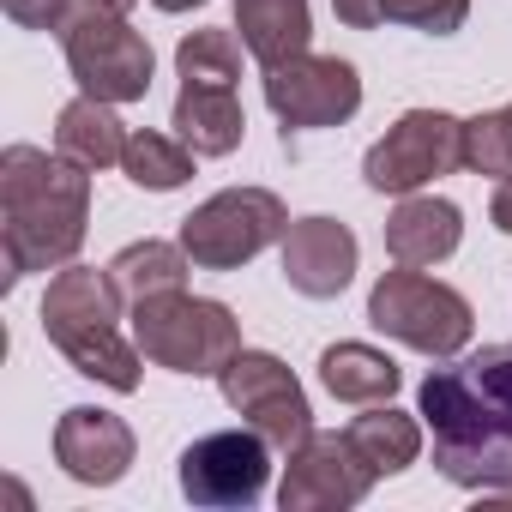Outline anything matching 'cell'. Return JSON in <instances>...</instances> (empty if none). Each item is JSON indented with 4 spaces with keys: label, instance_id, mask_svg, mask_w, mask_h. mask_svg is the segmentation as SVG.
Returning <instances> with one entry per match:
<instances>
[{
    "label": "cell",
    "instance_id": "obj_1",
    "mask_svg": "<svg viewBox=\"0 0 512 512\" xmlns=\"http://www.w3.org/2000/svg\"><path fill=\"white\" fill-rule=\"evenodd\" d=\"M416 416L434 428V470L458 488H512V338L482 344L458 368H434L416 392Z\"/></svg>",
    "mask_w": 512,
    "mask_h": 512
},
{
    "label": "cell",
    "instance_id": "obj_2",
    "mask_svg": "<svg viewBox=\"0 0 512 512\" xmlns=\"http://www.w3.org/2000/svg\"><path fill=\"white\" fill-rule=\"evenodd\" d=\"M91 223V169L73 157H49L37 145L0 151V253H7V290L31 272H61L85 247Z\"/></svg>",
    "mask_w": 512,
    "mask_h": 512
},
{
    "label": "cell",
    "instance_id": "obj_3",
    "mask_svg": "<svg viewBox=\"0 0 512 512\" xmlns=\"http://www.w3.org/2000/svg\"><path fill=\"white\" fill-rule=\"evenodd\" d=\"M121 290L109 266H61L43 290V338L97 386L109 392H139V362L145 350L121 338Z\"/></svg>",
    "mask_w": 512,
    "mask_h": 512
},
{
    "label": "cell",
    "instance_id": "obj_4",
    "mask_svg": "<svg viewBox=\"0 0 512 512\" xmlns=\"http://www.w3.org/2000/svg\"><path fill=\"white\" fill-rule=\"evenodd\" d=\"M133 344L145 350V362L169 368V374H193V380H217L235 356H241V320L235 308L211 302V296H151L133 308Z\"/></svg>",
    "mask_w": 512,
    "mask_h": 512
},
{
    "label": "cell",
    "instance_id": "obj_5",
    "mask_svg": "<svg viewBox=\"0 0 512 512\" xmlns=\"http://www.w3.org/2000/svg\"><path fill=\"white\" fill-rule=\"evenodd\" d=\"M368 326H374L380 338L416 350V356L446 362V356H458V350L470 344L476 314H470V302H464L452 284L428 278L422 266H392V272H380V284L368 290Z\"/></svg>",
    "mask_w": 512,
    "mask_h": 512
},
{
    "label": "cell",
    "instance_id": "obj_6",
    "mask_svg": "<svg viewBox=\"0 0 512 512\" xmlns=\"http://www.w3.org/2000/svg\"><path fill=\"white\" fill-rule=\"evenodd\" d=\"M290 211L272 187H223L181 217V247L199 272H241L253 253L284 241Z\"/></svg>",
    "mask_w": 512,
    "mask_h": 512
},
{
    "label": "cell",
    "instance_id": "obj_7",
    "mask_svg": "<svg viewBox=\"0 0 512 512\" xmlns=\"http://www.w3.org/2000/svg\"><path fill=\"white\" fill-rule=\"evenodd\" d=\"M61 49H67V73L79 79L85 97H103V103H145L151 73H157V55H151V43L127 25V13L91 0V7L61 31Z\"/></svg>",
    "mask_w": 512,
    "mask_h": 512
},
{
    "label": "cell",
    "instance_id": "obj_8",
    "mask_svg": "<svg viewBox=\"0 0 512 512\" xmlns=\"http://www.w3.org/2000/svg\"><path fill=\"white\" fill-rule=\"evenodd\" d=\"M464 169V121L446 109H404L362 157V181L374 193H422L428 181Z\"/></svg>",
    "mask_w": 512,
    "mask_h": 512
},
{
    "label": "cell",
    "instance_id": "obj_9",
    "mask_svg": "<svg viewBox=\"0 0 512 512\" xmlns=\"http://www.w3.org/2000/svg\"><path fill=\"white\" fill-rule=\"evenodd\" d=\"M217 392L223 404L247 422V428H260L284 458L314 434V410H308V392L296 380V368L272 350H241L223 374H217Z\"/></svg>",
    "mask_w": 512,
    "mask_h": 512
},
{
    "label": "cell",
    "instance_id": "obj_10",
    "mask_svg": "<svg viewBox=\"0 0 512 512\" xmlns=\"http://www.w3.org/2000/svg\"><path fill=\"white\" fill-rule=\"evenodd\" d=\"M266 109L284 121L290 133H320V127H344L362 109V73L338 55H290L278 67H266Z\"/></svg>",
    "mask_w": 512,
    "mask_h": 512
},
{
    "label": "cell",
    "instance_id": "obj_11",
    "mask_svg": "<svg viewBox=\"0 0 512 512\" xmlns=\"http://www.w3.org/2000/svg\"><path fill=\"white\" fill-rule=\"evenodd\" d=\"M272 482V440L260 428H217L181 452V494L193 506H253Z\"/></svg>",
    "mask_w": 512,
    "mask_h": 512
},
{
    "label": "cell",
    "instance_id": "obj_12",
    "mask_svg": "<svg viewBox=\"0 0 512 512\" xmlns=\"http://www.w3.org/2000/svg\"><path fill=\"white\" fill-rule=\"evenodd\" d=\"M380 476L362 464V452L350 446V434H308L290 464H284V482H278V506L284 512H350L368 500Z\"/></svg>",
    "mask_w": 512,
    "mask_h": 512
},
{
    "label": "cell",
    "instance_id": "obj_13",
    "mask_svg": "<svg viewBox=\"0 0 512 512\" xmlns=\"http://www.w3.org/2000/svg\"><path fill=\"white\" fill-rule=\"evenodd\" d=\"M133 452H139V440H133V428L115 410L73 404L55 422V464L73 482H85V488H115L133 470Z\"/></svg>",
    "mask_w": 512,
    "mask_h": 512
},
{
    "label": "cell",
    "instance_id": "obj_14",
    "mask_svg": "<svg viewBox=\"0 0 512 512\" xmlns=\"http://www.w3.org/2000/svg\"><path fill=\"white\" fill-rule=\"evenodd\" d=\"M356 278V229L338 217H296L284 229V284L308 302L344 296Z\"/></svg>",
    "mask_w": 512,
    "mask_h": 512
},
{
    "label": "cell",
    "instance_id": "obj_15",
    "mask_svg": "<svg viewBox=\"0 0 512 512\" xmlns=\"http://www.w3.org/2000/svg\"><path fill=\"white\" fill-rule=\"evenodd\" d=\"M464 241V211L434 193H404L398 211L386 217V253L392 266H440Z\"/></svg>",
    "mask_w": 512,
    "mask_h": 512
},
{
    "label": "cell",
    "instance_id": "obj_16",
    "mask_svg": "<svg viewBox=\"0 0 512 512\" xmlns=\"http://www.w3.org/2000/svg\"><path fill=\"white\" fill-rule=\"evenodd\" d=\"M169 127L193 145V157H229L247 133V115L235 103V85H181Z\"/></svg>",
    "mask_w": 512,
    "mask_h": 512
},
{
    "label": "cell",
    "instance_id": "obj_17",
    "mask_svg": "<svg viewBox=\"0 0 512 512\" xmlns=\"http://www.w3.org/2000/svg\"><path fill=\"white\" fill-rule=\"evenodd\" d=\"M235 31L260 67H278L290 55H308L314 7L308 0H235Z\"/></svg>",
    "mask_w": 512,
    "mask_h": 512
},
{
    "label": "cell",
    "instance_id": "obj_18",
    "mask_svg": "<svg viewBox=\"0 0 512 512\" xmlns=\"http://www.w3.org/2000/svg\"><path fill=\"white\" fill-rule=\"evenodd\" d=\"M320 386H326L338 404H356V410H362V404H392V392L404 386V374H398V362H392L386 350L344 338V344L320 350Z\"/></svg>",
    "mask_w": 512,
    "mask_h": 512
},
{
    "label": "cell",
    "instance_id": "obj_19",
    "mask_svg": "<svg viewBox=\"0 0 512 512\" xmlns=\"http://www.w3.org/2000/svg\"><path fill=\"white\" fill-rule=\"evenodd\" d=\"M55 151L73 157V163H85V169H109V163H121V157H127V127H121L115 103L79 91V97L55 115Z\"/></svg>",
    "mask_w": 512,
    "mask_h": 512
},
{
    "label": "cell",
    "instance_id": "obj_20",
    "mask_svg": "<svg viewBox=\"0 0 512 512\" xmlns=\"http://www.w3.org/2000/svg\"><path fill=\"white\" fill-rule=\"evenodd\" d=\"M187 247L181 241H157V235H145V241H127L115 260H109V278H115V290H121V302L127 308H139V302H151V296H169V290H187Z\"/></svg>",
    "mask_w": 512,
    "mask_h": 512
},
{
    "label": "cell",
    "instance_id": "obj_21",
    "mask_svg": "<svg viewBox=\"0 0 512 512\" xmlns=\"http://www.w3.org/2000/svg\"><path fill=\"white\" fill-rule=\"evenodd\" d=\"M344 434L374 476H398L422 458V422L410 410H392V404H362V416Z\"/></svg>",
    "mask_w": 512,
    "mask_h": 512
},
{
    "label": "cell",
    "instance_id": "obj_22",
    "mask_svg": "<svg viewBox=\"0 0 512 512\" xmlns=\"http://www.w3.org/2000/svg\"><path fill=\"white\" fill-rule=\"evenodd\" d=\"M121 169H127V181L145 187V193H175V187L193 181V145L139 127V133H127V157H121Z\"/></svg>",
    "mask_w": 512,
    "mask_h": 512
},
{
    "label": "cell",
    "instance_id": "obj_23",
    "mask_svg": "<svg viewBox=\"0 0 512 512\" xmlns=\"http://www.w3.org/2000/svg\"><path fill=\"white\" fill-rule=\"evenodd\" d=\"M241 49L247 43L235 31H193L175 49V73H181V85H235L241 79Z\"/></svg>",
    "mask_w": 512,
    "mask_h": 512
},
{
    "label": "cell",
    "instance_id": "obj_24",
    "mask_svg": "<svg viewBox=\"0 0 512 512\" xmlns=\"http://www.w3.org/2000/svg\"><path fill=\"white\" fill-rule=\"evenodd\" d=\"M464 169L470 175H500V181L512 175V139L500 127V109L464 121Z\"/></svg>",
    "mask_w": 512,
    "mask_h": 512
},
{
    "label": "cell",
    "instance_id": "obj_25",
    "mask_svg": "<svg viewBox=\"0 0 512 512\" xmlns=\"http://www.w3.org/2000/svg\"><path fill=\"white\" fill-rule=\"evenodd\" d=\"M470 19V0H386V25H410L422 37H452Z\"/></svg>",
    "mask_w": 512,
    "mask_h": 512
},
{
    "label": "cell",
    "instance_id": "obj_26",
    "mask_svg": "<svg viewBox=\"0 0 512 512\" xmlns=\"http://www.w3.org/2000/svg\"><path fill=\"white\" fill-rule=\"evenodd\" d=\"M91 7V0H0V13H7L19 31H67L79 13Z\"/></svg>",
    "mask_w": 512,
    "mask_h": 512
},
{
    "label": "cell",
    "instance_id": "obj_27",
    "mask_svg": "<svg viewBox=\"0 0 512 512\" xmlns=\"http://www.w3.org/2000/svg\"><path fill=\"white\" fill-rule=\"evenodd\" d=\"M332 13L350 31H374V25H386V0H332Z\"/></svg>",
    "mask_w": 512,
    "mask_h": 512
},
{
    "label": "cell",
    "instance_id": "obj_28",
    "mask_svg": "<svg viewBox=\"0 0 512 512\" xmlns=\"http://www.w3.org/2000/svg\"><path fill=\"white\" fill-rule=\"evenodd\" d=\"M488 223H494L500 235H512V175L494 187V199H488Z\"/></svg>",
    "mask_w": 512,
    "mask_h": 512
},
{
    "label": "cell",
    "instance_id": "obj_29",
    "mask_svg": "<svg viewBox=\"0 0 512 512\" xmlns=\"http://www.w3.org/2000/svg\"><path fill=\"white\" fill-rule=\"evenodd\" d=\"M157 13H193V7H205V0H151Z\"/></svg>",
    "mask_w": 512,
    "mask_h": 512
},
{
    "label": "cell",
    "instance_id": "obj_30",
    "mask_svg": "<svg viewBox=\"0 0 512 512\" xmlns=\"http://www.w3.org/2000/svg\"><path fill=\"white\" fill-rule=\"evenodd\" d=\"M500 127H506V139H512V103H506V109H500Z\"/></svg>",
    "mask_w": 512,
    "mask_h": 512
},
{
    "label": "cell",
    "instance_id": "obj_31",
    "mask_svg": "<svg viewBox=\"0 0 512 512\" xmlns=\"http://www.w3.org/2000/svg\"><path fill=\"white\" fill-rule=\"evenodd\" d=\"M103 7H115V13H133V0H103Z\"/></svg>",
    "mask_w": 512,
    "mask_h": 512
}]
</instances>
